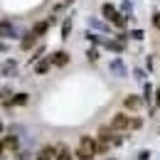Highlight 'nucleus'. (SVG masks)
<instances>
[{
    "label": "nucleus",
    "mask_w": 160,
    "mask_h": 160,
    "mask_svg": "<svg viewBox=\"0 0 160 160\" xmlns=\"http://www.w3.org/2000/svg\"><path fill=\"white\" fill-rule=\"evenodd\" d=\"M153 25L160 30V12H155V15H153Z\"/></svg>",
    "instance_id": "obj_14"
},
{
    "label": "nucleus",
    "mask_w": 160,
    "mask_h": 160,
    "mask_svg": "<svg viewBox=\"0 0 160 160\" xmlns=\"http://www.w3.org/2000/svg\"><path fill=\"white\" fill-rule=\"evenodd\" d=\"M111 128L113 131H123V128H131V118L126 116V113H116L113 121H111Z\"/></svg>",
    "instance_id": "obj_2"
},
{
    "label": "nucleus",
    "mask_w": 160,
    "mask_h": 160,
    "mask_svg": "<svg viewBox=\"0 0 160 160\" xmlns=\"http://www.w3.org/2000/svg\"><path fill=\"white\" fill-rule=\"evenodd\" d=\"M12 103H15V106H25V103H27V94H18V96L12 99Z\"/></svg>",
    "instance_id": "obj_10"
},
{
    "label": "nucleus",
    "mask_w": 160,
    "mask_h": 160,
    "mask_svg": "<svg viewBox=\"0 0 160 160\" xmlns=\"http://www.w3.org/2000/svg\"><path fill=\"white\" fill-rule=\"evenodd\" d=\"M52 62H54L57 67H64V64L69 62V54H67V52H54V54H52Z\"/></svg>",
    "instance_id": "obj_3"
},
{
    "label": "nucleus",
    "mask_w": 160,
    "mask_h": 160,
    "mask_svg": "<svg viewBox=\"0 0 160 160\" xmlns=\"http://www.w3.org/2000/svg\"><path fill=\"white\" fill-rule=\"evenodd\" d=\"M52 155H54V148H44L40 155H37V160H52Z\"/></svg>",
    "instance_id": "obj_8"
},
{
    "label": "nucleus",
    "mask_w": 160,
    "mask_h": 160,
    "mask_svg": "<svg viewBox=\"0 0 160 160\" xmlns=\"http://www.w3.org/2000/svg\"><path fill=\"white\" fill-rule=\"evenodd\" d=\"M86 57H89V59L94 62V59H96V57H99V54H96V49H89V54H86Z\"/></svg>",
    "instance_id": "obj_16"
},
{
    "label": "nucleus",
    "mask_w": 160,
    "mask_h": 160,
    "mask_svg": "<svg viewBox=\"0 0 160 160\" xmlns=\"http://www.w3.org/2000/svg\"><path fill=\"white\" fill-rule=\"evenodd\" d=\"M155 101H158V106H160V89L155 91Z\"/></svg>",
    "instance_id": "obj_17"
},
{
    "label": "nucleus",
    "mask_w": 160,
    "mask_h": 160,
    "mask_svg": "<svg viewBox=\"0 0 160 160\" xmlns=\"http://www.w3.org/2000/svg\"><path fill=\"white\" fill-rule=\"evenodd\" d=\"M103 15H106V20H116V18H118V12H116V8H113V5H103Z\"/></svg>",
    "instance_id": "obj_6"
},
{
    "label": "nucleus",
    "mask_w": 160,
    "mask_h": 160,
    "mask_svg": "<svg viewBox=\"0 0 160 160\" xmlns=\"http://www.w3.org/2000/svg\"><path fill=\"white\" fill-rule=\"evenodd\" d=\"M52 64H54V62H52V57H47V59H42L40 64L35 67V72H37V74H44V72H49V67H52Z\"/></svg>",
    "instance_id": "obj_4"
},
{
    "label": "nucleus",
    "mask_w": 160,
    "mask_h": 160,
    "mask_svg": "<svg viewBox=\"0 0 160 160\" xmlns=\"http://www.w3.org/2000/svg\"><path fill=\"white\" fill-rule=\"evenodd\" d=\"M96 140L91 138V136H81L79 140V150H77V158L79 160H91L94 155H96Z\"/></svg>",
    "instance_id": "obj_1"
},
{
    "label": "nucleus",
    "mask_w": 160,
    "mask_h": 160,
    "mask_svg": "<svg viewBox=\"0 0 160 160\" xmlns=\"http://www.w3.org/2000/svg\"><path fill=\"white\" fill-rule=\"evenodd\" d=\"M47 25H49V22H40V25H35L32 32H35V35H44V32H47Z\"/></svg>",
    "instance_id": "obj_11"
},
{
    "label": "nucleus",
    "mask_w": 160,
    "mask_h": 160,
    "mask_svg": "<svg viewBox=\"0 0 160 160\" xmlns=\"http://www.w3.org/2000/svg\"><path fill=\"white\" fill-rule=\"evenodd\" d=\"M138 103H140V101L136 99V96H126V99H123V106H126V108H131V111H133V108H138Z\"/></svg>",
    "instance_id": "obj_7"
},
{
    "label": "nucleus",
    "mask_w": 160,
    "mask_h": 160,
    "mask_svg": "<svg viewBox=\"0 0 160 160\" xmlns=\"http://www.w3.org/2000/svg\"><path fill=\"white\" fill-rule=\"evenodd\" d=\"M57 160H72V155H69V153H59V155H57Z\"/></svg>",
    "instance_id": "obj_15"
},
{
    "label": "nucleus",
    "mask_w": 160,
    "mask_h": 160,
    "mask_svg": "<svg viewBox=\"0 0 160 160\" xmlns=\"http://www.w3.org/2000/svg\"><path fill=\"white\" fill-rule=\"evenodd\" d=\"M99 138L103 140V143H108L111 140V136H108V128H101V133H99Z\"/></svg>",
    "instance_id": "obj_12"
},
{
    "label": "nucleus",
    "mask_w": 160,
    "mask_h": 160,
    "mask_svg": "<svg viewBox=\"0 0 160 160\" xmlns=\"http://www.w3.org/2000/svg\"><path fill=\"white\" fill-rule=\"evenodd\" d=\"M2 145H5V150H15V148H18V140H15V138H5V140H2Z\"/></svg>",
    "instance_id": "obj_9"
},
{
    "label": "nucleus",
    "mask_w": 160,
    "mask_h": 160,
    "mask_svg": "<svg viewBox=\"0 0 160 160\" xmlns=\"http://www.w3.org/2000/svg\"><path fill=\"white\" fill-rule=\"evenodd\" d=\"M140 126H143V121H140V118H133V121H131V128H140Z\"/></svg>",
    "instance_id": "obj_13"
},
{
    "label": "nucleus",
    "mask_w": 160,
    "mask_h": 160,
    "mask_svg": "<svg viewBox=\"0 0 160 160\" xmlns=\"http://www.w3.org/2000/svg\"><path fill=\"white\" fill-rule=\"evenodd\" d=\"M37 37H40V35H35V32H32V35H27V37L20 42V47H22V49H30V47H32V44L37 42Z\"/></svg>",
    "instance_id": "obj_5"
}]
</instances>
